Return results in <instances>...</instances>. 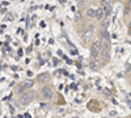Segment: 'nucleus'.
I'll return each instance as SVG.
<instances>
[{
  "label": "nucleus",
  "mask_w": 131,
  "mask_h": 118,
  "mask_svg": "<svg viewBox=\"0 0 131 118\" xmlns=\"http://www.w3.org/2000/svg\"><path fill=\"white\" fill-rule=\"evenodd\" d=\"M36 96H37V93H36L34 91L25 92V93H23V94L20 96V104L26 105V104H29V102H31L33 100H34V99H36Z\"/></svg>",
  "instance_id": "obj_1"
},
{
  "label": "nucleus",
  "mask_w": 131,
  "mask_h": 118,
  "mask_svg": "<svg viewBox=\"0 0 131 118\" xmlns=\"http://www.w3.org/2000/svg\"><path fill=\"white\" fill-rule=\"evenodd\" d=\"M102 49V45H101V41H94L92 46H91V55L93 58H96L98 54H100V51Z\"/></svg>",
  "instance_id": "obj_2"
},
{
  "label": "nucleus",
  "mask_w": 131,
  "mask_h": 118,
  "mask_svg": "<svg viewBox=\"0 0 131 118\" xmlns=\"http://www.w3.org/2000/svg\"><path fill=\"white\" fill-rule=\"evenodd\" d=\"M93 31H94V28H93V26H89V28L81 34V38H83V41H84V44H89V39H91L92 36H93Z\"/></svg>",
  "instance_id": "obj_3"
},
{
  "label": "nucleus",
  "mask_w": 131,
  "mask_h": 118,
  "mask_svg": "<svg viewBox=\"0 0 131 118\" xmlns=\"http://www.w3.org/2000/svg\"><path fill=\"white\" fill-rule=\"evenodd\" d=\"M41 94H42V97H43V99L50 100V99L52 97V94H54L52 88L50 87V85H45V87L42 88V91H41Z\"/></svg>",
  "instance_id": "obj_4"
},
{
  "label": "nucleus",
  "mask_w": 131,
  "mask_h": 118,
  "mask_svg": "<svg viewBox=\"0 0 131 118\" xmlns=\"http://www.w3.org/2000/svg\"><path fill=\"white\" fill-rule=\"evenodd\" d=\"M100 55H101L102 60L107 62V60H109V58H110V54H109V47H102V49H101V51H100Z\"/></svg>",
  "instance_id": "obj_5"
},
{
  "label": "nucleus",
  "mask_w": 131,
  "mask_h": 118,
  "mask_svg": "<svg viewBox=\"0 0 131 118\" xmlns=\"http://www.w3.org/2000/svg\"><path fill=\"white\" fill-rule=\"evenodd\" d=\"M49 73H46V72H43V73H39L38 76H37V81L38 83H47V80H49Z\"/></svg>",
  "instance_id": "obj_6"
},
{
  "label": "nucleus",
  "mask_w": 131,
  "mask_h": 118,
  "mask_svg": "<svg viewBox=\"0 0 131 118\" xmlns=\"http://www.w3.org/2000/svg\"><path fill=\"white\" fill-rule=\"evenodd\" d=\"M104 15H105V9L102 8V7H100L98 9H96V18L97 20H102L104 18Z\"/></svg>",
  "instance_id": "obj_7"
},
{
  "label": "nucleus",
  "mask_w": 131,
  "mask_h": 118,
  "mask_svg": "<svg viewBox=\"0 0 131 118\" xmlns=\"http://www.w3.org/2000/svg\"><path fill=\"white\" fill-rule=\"evenodd\" d=\"M89 64H91V70H93V71H96L98 68V60L97 59H93Z\"/></svg>",
  "instance_id": "obj_8"
},
{
  "label": "nucleus",
  "mask_w": 131,
  "mask_h": 118,
  "mask_svg": "<svg viewBox=\"0 0 131 118\" xmlns=\"http://www.w3.org/2000/svg\"><path fill=\"white\" fill-rule=\"evenodd\" d=\"M86 15H88V17H94L96 16V9L89 8L88 10H86Z\"/></svg>",
  "instance_id": "obj_9"
},
{
  "label": "nucleus",
  "mask_w": 131,
  "mask_h": 118,
  "mask_svg": "<svg viewBox=\"0 0 131 118\" xmlns=\"http://www.w3.org/2000/svg\"><path fill=\"white\" fill-rule=\"evenodd\" d=\"M23 84H24V87H25V88H31L34 83H33V80H25Z\"/></svg>",
  "instance_id": "obj_10"
},
{
  "label": "nucleus",
  "mask_w": 131,
  "mask_h": 118,
  "mask_svg": "<svg viewBox=\"0 0 131 118\" xmlns=\"http://www.w3.org/2000/svg\"><path fill=\"white\" fill-rule=\"evenodd\" d=\"M109 5H110V4H109V0H102V3H101V7L105 9L106 7H109Z\"/></svg>",
  "instance_id": "obj_11"
},
{
  "label": "nucleus",
  "mask_w": 131,
  "mask_h": 118,
  "mask_svg": "<svg viewBox=\"0 0 131 118\" xmlns=\"http://www.w3.org/2000/svg\"><path fill=\"white\" fill-rule=\"evenodd\" d=\"M24 89H26V88L24 87V84H21V85H20V87H18V88L16 89V93H21V92H23Z\"/></svg>",
  "instance_id": "obj_12"
},
{
  "label": "nucleus",
  "mask_w": 131,
  "mask_h": 118,
  "mask_svg": "<svg viewBox=\"0 0 131 118\" xmlns=\"http://www.w3.org/2000/svg\"><path fill=\"white\" fill-rule=\"evenodd\" d=\"M85 7V2H83V0H81V2H79V9H83Z\"/></svg>",
  "instance_id": "obj_13"
},
{
  "label": "nucleus",
  "mask_w": 131,
  "mask_h": 118,
  "mask_svg": "<svg viewBox=\"0 0 131 118\" xmlns=\"http://www.w3.org/2000/svg\"><path fill=\"white\" fill-rule=\"evenodd\" d=\"M80 17H81V13H80V12H78V13H76V20H79Z\"/></svg>",
  "instance_id": "obj_14"
},
{
  "label": "nucleus",
  "mask_w": 131,
  "mask_h": 118,
  "mask_svg": "<svg viewBox=\"0 0 131 118\" xmlns=\"http://www.w3.org/2000/svg\"><path fill=\"white\" fill-rule=\"evenodd\" d=\"M115 114H117L115 110H112V112H110V115H115Z\"/></svg>",
  "instance_id": "obj_15"
},
{
  "label": "nucleus",
  "mask_w": 131,
  "mask_h": 118,
  "mask_svg": "<svg viewBox=\"0 0 131 118\" xmlns=\"http://www.w3.org/2000/svg\"><path fill=\"white\" fill-rule=\"evenodd\" d=\"M23 117H26V118H30V114H29V113H25V114H24Z\"/></svg>",
  "instance_id": "obj_16"
},
{
  "label": "nucleus",
  "mask_w": 131,
  "mask_h": 118,
  "mask_svg": "<svg viewBox=\"0 0 131 118\" xmlns=\"http://www.w3.org/2000/svg\"><path fill=\"white\" fill-rule=\"evenodd\" d=\"M71 54H73V55H76V50H75V49H72V50H71Z\"/></svg>",
  "instance_id": "obj_17"
},
{
  "label": "nucleus",
  "mask_w": 131,
  "mask_h": 118,
  "mask_svg": "<svg viewBox=\"0 0 131 118\" xmlns=\"http://www.w3.org/2000/svg\"><path fill=\"white\" fill-rule=\"evenodd\" d=\"M107 23H109V21H104V28H106V26H107Z\"/></svg>",
  "instance_id": "obj_18"
},
{
  "label": "nucleus",
  "mask_w": 131,
  "mask_h": 118,
  "mask_svg": "<svg viewBox=\"0 0 131 118\" xmlns=\"http://www.w3.org/2000/svg\"><path fill=\"white\" fill-rule=\"evenodd\" d=\"M130 36H131V28H130Z\"/></svg>",
  "instance_id": "obj_19"
},
{
  "label": "nucleus",
  "mask_w": 131,
  "mask_h": 118,
  "mask_svg": "<svg viewBox=\"0 0 131 118\" xmlns=\"http://www.w3.org/2000/svg\"><path fill=\"white\" fill-rule=\"evenodd\" d=\"M130 28H131V23H130Z\"/></svg>",
  "instance_id": "obj_20"
},
{
  "label": "nucleus",
  "mask_w": 131,
  "mask_h": 118,
  "mask_svg": "<svg viewBox=\"0 0 131 118\" xmlns=\"http://www.w3.org/2000/svg\"><path fill=\"white\" fill-rule=\"evenodd\" d=\"M130 15H131V12H130Z\"/></svg>",
  "instance_id": "obj_21"
}]
</instances>
